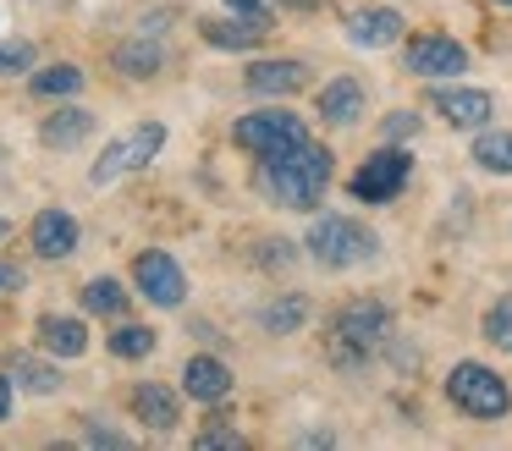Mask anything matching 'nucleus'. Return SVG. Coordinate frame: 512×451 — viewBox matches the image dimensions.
<instances>
[{
	"instance_id": "obj_1",
	"label": "nucleus",
	"mask_w": 512,
	"mask_h": 451,
	"mask_svg": "<svg viewBox=\"0 0 512 451\" xmlns=\"http://www.w3.org/2000/svg\"><path fill=\"white\" fill-rule=\"evenodd\" d=\"M325 182H331V149H320L309 138L281 149V154H265V171H259V187L281 209H314Z\"/></svg>"
},
{
	"instance_id": "obj_2",
	"label": "nucleus",
	"mask_w": 512,
	"mask_h": 451,
	"mask_svg": "<svg viewBox=\"0 0 512 451\" xmlns=\"http://www.w3.org/2000/svg\"><path fill=\"white\" fill-rule=\"evenodd\" d=\"M309 253L325 264V270H347V264H364V259H375V231L369 226H358V220H347V215H320L309 226Z\"/></svg>"
},
{
	"instance_id": "obj_3",
	"label": "nucleus",
	"mask_w": 512,
	"mask_h": 451,
	"mask_svg": "<svg viewBox=\"0 0 512 451\" xmlns=\"http://www.w3.org/2000/svg\"><path fill=\"white\" fill-rule=\"evenodd\" d=\"M166 149V127L160 121H138L133 132H122V138L111 143V149L94 160V171H89V182L94 187H111V182H122V176H133V171H144L155 154Z\"/></svg>"
},
{
	"instance_id": "obj_4",
	"label": "nucleus",
	"mask_w": 512,
	"mask_h": 451,
	"mask_svg": "<svg viewBox=\"0 0 512 451\" xmlns=\"http://www.w3.org/2000/svg\"><path fill=\"white\" fill-rule=\"evenodd\" d=\"M446 396H452V407H463L468 418H501L512 407L507 380H501L496 369H485V363H457V369L446 374Z\"/></svg>"
},
{
	"instance_id": "obj_5",
	"label": "nucleus",
	"mask_w": 512,
	"mask_h": 451,
	"mask_svg": "<svg viewBox=\"0 0 512 451\" xmlns=\"http://www.w3.org/2000/svg\"><path fill=\"white\" fill-rule=\"evenodd\" d=\"M232 138L243 143L248 154H281V149H292V143H303L309 132H303V121L292 116V110H254V116H243L232 127Z\"/></svg>"
},
{
	"instance_id": "obj_6",
	"label": "nucleus",
	"mask_w": 512,
	"mask_h": 451,
	"mask_svg": "<svg viewBox=\"0 0 512 451\" xmlns=\"http://www.w3.org/2000/svg\"><path fill=\"white\" fill-rule=\"evenodd\" d=\"M331 330H336L331 341L369 352V347H380V341L391 336V308L375 303V297H353V303H342V308L331 314Z\"/></svg>"
},
{
	"instance_id": "obj_7",
	"label": "nucleus",
	"mask_w": 512,
	"mask_h": 451,
	"mask_svg": "<svg viewBox=\"0 0 512 451\" xmlns=\"http://www.w3.org/2000/svg\"><path fill=\"white\" fill-rule=\"evenodd\" d=\"M408 171H413V160L402 149L369 154V160L353 171V198H364V204H391V198L408 187Z\"/></svg>"
},
{
	"instance_id": "obj_8",
	"label": "nucleus",
	"mask_w": 512,
	"mask_h": 451,
	"mask_svg": "<svg viewBox=\"0 0 512 451\" xmlns=\"http://www.w3.org/2000/svg\"><path fill=\"white\" fill-rule=\"evenodd\" d=\"M133 281H138V292H144L149 303H160V308H177L182 297H188V275H182V264L171 259V253H160V248H149V253L133 259Z\"/></svg>"
},
{
	"instance_id": "obj_9",
	"label": "nucleus",
	"mask_w": 512,
	"mask_h": 451,
	"mask_svg": "<svg viewBox=\"0 0 512 451\" xmlns=\"http://www.w3.org/2000/svg\"><path fill=\"white\" fill-rule=\"evenodd\" d=\"M402 66L413 77H457L468 66V50L457 39H446V33H419L408 44V55H402Z\"/></svg>"
},
{
	"instance_id": "obj_10",
	"label": "nucleus",
	"mask_w": 512,
	"mask_h": 451,
	"mask_svg": "<svg viewBox=\"0 0 512 451\" xmlns=\"http://www.w3.org/2000/svg\"><path fill=\"white\" fill-rule=\"evenodd\" d=\"M28 242H34L39 259H67V253L78 248V220H72L67 209H39Z\"/></svg>"
},
{
	"instance_id": "obj_11",
	"label": "nucleus",
	"mask_w": 512,
	"mask_h": 451,
	"mask_svg": "<svg viewBox=\"0 0 512 451\" xmlns=\"http://www.w3.org/2000/svg\"><path fill=\"white\" fill-rule=\"evenodd\" d=\"M435 110H441L452 127H485L490 110H496V99L485 94V88H441V94L430 99Z\"/></svg>"
},
{
	"instance_id": "obj_12",
	"label": "nucleus",
	"mask_w": 512,
	"mask_h": 451,
	"mask_svg": "<svg viewBox=\"0 0 512 451\" xmlns=\"http://www.w3.org/2000/svg\"><path fill=\"white\" fill-rule=\"evenodd\" d=\"M358 110H364V83L358 77H336L320 88V121L325 127H353Z\"/></svg>"
},
{
	"instance_id": "obj_13",
	"label": "nucleus",
	"mask_w": 512,
	"mask_h": 451,
	"mask_svg": "<svg viewBox=\"0 0 512 451\" xmlns=\"http://www.w3.org/2000/svg\"><path fill=\"white\" fill-rule=\"evenodd\" d=\"M182 391H188L193 402H226V391H232V369H226L221 358H188V369H182Z\"/></svg>"
},
{
	"instance_id": "obj_14",
	"label": "nucleus",
	"mask_w": 512,
	"mask_h": 451,
	"mask_svg": "<svg viewBox=\"0 0 512 451\" xmlns=\"http://www.w3.org/2000/svg\"><path fill=\"white\" fill-rule=\"evenodd\" d=\"M309 83V66L298 61H254L248 66V88L254 94H298Z\"/></svg>"
},
{
	"instance_id": "obj_15",
	"label": "nucleus",
	"mask_w": 512,
	"mask_h": 451,
	"mask_svg": "<svg viewBox=\"0 0 512 451\" xmlns=\"http://www.w3.org/2000/svg\"><path fill=\"white\" fill-rule=\"evenodd\" d=\"M402 33V17L386 6H369V11H353V22H347V39L364 44V50H380V44H391Z\"/></svg>"
},
{
	"instance_id": "obj_16",
	"label": "nucleus",
	"mask_w": 512,
	"mask_h": 451,
	"mask_svg": "<svg viewBox=\"0 0 512 451\" xmlns=\"http://www.w3.org/2000/svg\"><path fill=\"white\" fill-rule=\"evenodd\" d=\"M133 413L144 418L149 429H160V435H166V429H177L182 407H177V396H171L166 385H138V391H133Z\"/></svg>"
},
{
	"instance_id": "obj_17",
	"label": "nucleus",
	"mask_w": 512,
	"mask_h": 451,
	"mask_svg": "<svg viewBox=\"0 0 512 451\" xmlns=\"http://www.w3.org/2000/svg\"><path fill=\"white\" fill-rule=\"evenodd\" d=\"M39 341H45L56 358H78L83 347H89V330L78 325V319H61V314H45L39 319Z\"/></svg>"
},
{
	"instance_id": "obj_18",
	"label": "nucleus",
	"mask_w": 512,
	"mask_h": 451,
	"mask_svg": "<svg viewBox=\"0 0 512 451\" xmlns=\"http://www.w3.org/2000/svg\"><path fill=\"white\" fill-rule=\"evenodd\" d=\"M89 132H94L89 110H56V116L45 121V132H39V138H45L50 149H72V143H83Z\"/></svg>"
},
{
	"instance_id": "obj_19",
	"label": "nucleus",
	"mask_w": 512,
	"mask_h": 451,
	"mask_svg": "<svg viewBox=\"0 0 512 451\" xmlns=\"http://www.w3.org/2000/svg\"><path fill=\"white\" fill-rule=\"evenodd\" d=\"M265 22H204V39L215 44V50H254L259 39H265Z\"/></svg>"
},
{
	"instance_id": "obj_20",
	"label": "nucleus",
	"mask_w": 512,
	"mask_h": 451,
	"mask_svg": "<svg viewBox=\"0 0 512 451\" xmlns=\"http://www.w3.org/2000/svg\"><path fill=\"white\" fill-rule=\"evenodd\" d=\"M303 319H309V303H303V297H292V292H281L276 303L259 308V325H265L270 336H292V330H298Z\"/></svg>"
},
{
	"instance_id": "obj_21",
	"label": "nucleus",
	"mask_w": 512,
	"mask_h": 451,
	"mask_svg": "<svg viewBox=\"0 0 512 451\" xmlns=\"http://www.w3.org/2000/svg\"><path fill=\"white\" fill-rule=\"evenodd\" d=\"M160 61H166V55H160V44H149V39H133V44L116 50V66H122L127 77H155Z\"/></svg>"
},
{
	"instance_id": "obj_22",
	"label": "nucleus",
	"mask_w": 512,
	"mask_h": 451,
	"mask_svg": "<svg viewBox=\"0 0 512 451\" xmlns=\"http://www.w3.org/2000/svg\"><path fill=\"white\" fill-rule=\"evenodd\" d=\"M12 380L23 385V391H34V396H56V391H61V374H56V363H39V358H17Z\"/></svg>"
},
{
	"instance_id": "obj_23",
	"label": "nucleus",
	"mask_w": 512,
	"mask_h": 451,
	"mask_svg": "<svg viewBox=\"0 0 512 451\" xmlns=\"http://www.w3.org/2000/svg\"><path fill=\"white\" fill-rule=\"evenodd\" d=\"M474 160L496 176H512V132H485V138L474 143Z\"/></svg>"
},
{
	"instance_id": "obj_24",
	"label": "nucleus",
	"mask_w": 512,
	"mask_h": 451,
	"mask_svg": "<svg viewBox=\"0 0 512 451\" xmlns=\"http://www.w3.org/2000/svg\"><path fill=\"white\" fill-rule=\"evenodd\" d=\"M83 308H89V314H122V308H127V292L111 281V275H100V281L83 286Z\"/></svg>"
},
{
	"instance_id": "obj_25",
	"label": "nucleus",
	"mask_w": 512,
	"mask_h": 451,
	"mask_svg": "<svg viewBox=\"0 0 512 451\" xmlns=\"http://www.w3.org/2000/svg\"><path fill=\"white\" fill-rule=\"evenodd\" d=\"M111 352H116V358H149V352H155V330H149V325L111 330Z\"/></svg>"
},
{
	"instance_id": "obj_26",
	"label": "nucleus",
	"mask_w": 512,
	"mask_h": 451,
	"mask_svg": "<svg viewBox=\"0 0 512 451\" xmlns=\"http://www.w3.org/2000/svg\"><path fill=\"white\" fill-rule=\"evenodd\" d=\"M485 341H490V347H501V352H512V292L490 303V314H485Z\"/></svg>"
},
{
	"instance_id": "obj_27",
	"label": "nucleus",
	"mask_w": 512,
	"mask_h": 451,
	"mask_svg": "<svg viewBox=\"0 0 512 451\" xmlns=\"http://www.w3.org/2000/svg\"><path fill=\"white\" fill-rule=\"evenodd\" d=\"M78 88H83V72H78V66H50V72H39L34 77V94H78Z\"/></svg>"
},
{
	"instance_id": "obj_28",
	"label": "nucleus",
	"mask_w": 512,
	"mask_h": 451,
	"mask_svg": "<svg viewBox=\"0 0 512 451\" xmlns=\"http://www.w3.org/2000/svg\"><path fill=\"white\" fill-rule=\"evenodd\" d=\"M34 66V44H0V77H17V72H28Z\"/></svg>"
},
{
	"instance_id": "obj_29",
	"label": "nucleus",
	"mask_w": 512,
	"mask_h": 451,
	"mask_svg": "<svg viewBox=\"0 0 512 451\" xmlns=\"http://www.w3.org/2000/svg\"><path fill=\"white\" fill-rule=\"evenodd\" d=\"M199 446H248L243 435H237V429H226V424H210V429H199Z\"/></svg>"
},
{
	"instance_id": "obj_30",
	"label": "nucleus",
	"mask_w": 512,
	"mask_h": 451,
	"mask_svg": "<svg viewBox=\"0 0 512 451\" xmlns=\"http://www.w3.org/2000/svg\"><path fill=\"white\" fill-rule=\"evenodd\" d=\"M226 6H232L237 17H248V22H265V28H270V6H265V0H226Z\"/></svg>"
},
{
	"instance_id": "obj_31",
	"label": "nucleus",
	"mask_w": 512,
	"mask_h": 451,
	"mask_svg": "<svg viewBox=\"0 0 512 451\" xmlns=\"http://www.w3.org/2000/svg\"><path fill=\"white\" fill-rule=\"evenodd\" d=\"M413 127H419V116H408V110H397V116L386 121V132H391V138H408Z\"/></svg>"
},
{
	"instance_id": "obj_32",
	"label": "nucleus",
	"mask_w": 512,
	"mask_h": 451,
	"mask_svg": "<svg viewBox=\"0 0 512 451\" xmlns=\"http://www.w3.org/2000/svg\"><path fill=\"white\" fill-rule=\"evenodd\" d=\"M89 440H94V446H127L116 429H100V424H89Z\"/></svg>"
},
{
	"instance_id": "obj_33",
	"label": "nucleus",
	"mask_w": 512,
	"mask_h": 451,
	"mask_svg": "<svg viewBox=\"0 0 512 451\" xmlns=\"http://www.w3.org/2000/svg\"><path fill=\"white\" fill-rule=\"evenodd\" d=\"M12 418V374H0V424Z\"/></svg>"
},
{
	"instance_id": "obj_34",
	"label": "nucleus",
	"mask_w": 512,
	"mask_h": 451,
	"mask_svg": "<svg viewBox=\"0 0 512 451\" xmlns=\"http://www.w3.org/2000/svg\"><path fill=\"white\" fill-rule=\"evenodd\" d=\"M12 286H23V275H17L12 264H0V292H12Z\"/></svg>"
},
{
	"instance_id": "obj_35",
	"label": "nucleus",
	"mask_w": 512,
	"mask_h": 451,
	"mask_svg": "<svg viewBox=\"0 0 512 451\" xmlns=\"http://www.w3.org/2000/svg\"><path fill=\"white\" fill-rule=\"evenodd\" d=\"M287 6H314V0H287Z\"/></svg>"
},
{
	"instance_id": "obj_36",
	"label": "nucleus",
	"mask_w": 512,
	"mask_h": 451,
	"mask_svg": "<svg viewBox=\"0 0 512 451\" xmlns=\"http://www.w3.org/2000/svg\"><path fill=\"white\" fill-rule=\"evenodd\" d=\"M0 242H6V220H0Z\"/></svg>"
},
{
	"instance_id": "obj_37",
	"label": "nucleus",
	"mask_w": 512,
	"mask_h": 451,
	"mask_svg": "<svg viewBox=\"0 0 512 451\" xmlns=\"http://www.w3.org/2000/svg\"><path fill=\"white\" fill-rule=\"evenodd\" d=\"M0 171H6V154H0Z\"/></svg>"
},
{
	"instance_id": "obj_38",
	"label": "nucleus",
	"mask_w": 512,
	"mask_h": 451,
	"mask_svg": "<svg viewBox=\"0 0 512 451\" xmlns=\"http://www.w3.org/2000/svg\"><path fill=\"white\" fill-rule=\"evenodd\" d=\"M496 6H512V0H496Z\"/></svg>"
}]
</instances>
